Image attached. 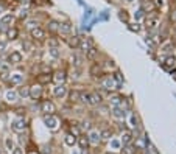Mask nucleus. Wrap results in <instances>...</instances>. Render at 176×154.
<instances>
[{"mask_svg":"<svg viewBox=\"0 0 176 154\" xmlns=\"http://www.w3.org/2000/svg\"><path fill=\"white\" fill-rule=\"evenodd\" d=\"M13 20H14V16L13 14H6V16H3V17H2L0 24H2L3 27H9V24H13Z\"/></svg>","mask_w":176,"mask_h":154,"instance_id":"obj_19","label":"nucleus"},{"mask_svg":"<svg viewBox=\"0 0 176 154\" xmlns=\"http://www.w3.org/2000/svg\"><path fill=\"white\" fill-rule=\"evenodd\" d=\"M101 103V95L100 93H97V92H92V93H89V104H100Z\"/></svg>","mask_w":176,"mask_h":154,"instance_id":"obj_13","label":"nucleus"},{"mask_svg":"<svg viewBox=\"0 0 176 154\" xmlns=\"http://www.w3.org/2000/svg\"><path fill=\"white\" fill-rule=\"evenodd\" d=\"M157 22H159V20H157V16H156V14H154V16L150 14V16L147 17V22H145V24H147V28H148V30H153V28L157 25Z\"/></svg>","mask_w":176,"mask_h":154,"instance_id":"obj_12","label":"nucleus"},{"mask_svg":"<svg viewBox=\"0 0 176 154\" xmlns=\"http://www.w3.org/2000/svg\"><path fill=\"white\" fill-rule=\"evenodd\" d=\"M131 140H133V133H131V131H125V133L122 134V142H123V145L131 143Z\"/></svg>","mask_w":176,"mask_h":154,"instance_id":"obj_21","label":"nucleus"},{"mask_svg":"<svg viewBox=\"0 0 176 154\" xmlns=\"http://www.w3.org/2000/svg\"><path fill=\"white\" fill-rule=\"evenodd\" d=\"M170 19H172L173 22H176V9L172 11V14H170Z\"/></svg>","mask_w":176,"mask_h":154,"instance_id":"obj_41","label":"nucleus"},{"mask_svg":"<svg viewBox=\"0 0 176 154\" xmlns=\"http://www.w3.org/2000/svg\"><path fill=\"white\" fill-rule=\"evenodd\" d=\"M58 24L59 22H56V20H48L47 22V30L50 33H58Z\"/></svg>","mask_w":176,"mask_h":154,"instance_id":"obj_20","label":"nucleus"},{"mask_svg":"<svg viewBox=\"0 0 176 154\" xmlns=\"http://www.w3.org/2000/svg\"><path fill=\"white\" fill-rule=\"evenodd\" d=\"M41 109H42V112H45V114H55V112H56V106H55L50 100L44 101L41 104Z\"/></svg>","mask_w":176,"mask_h":154,"instance_id":"obj_7","label":"nucleus"},{"mask_svg":"<svg viewBox=\"0 0 176 154\" xmlns=\"http://www.w3.org/2000/svg\"><path fill=\"white\" fill-rule=\"evenodd\" d=\"M22 59H24V56H22V53L17 52V50L11 52V53L8 54V62H9V64H20Z\"/></svg>","mask_w":176,"mask_h":154,"instance_id":"obj_6","label":"nucleus"},{"mask_svg":"<svg viewBox=\"0 0 176 154\" xmlns=\"http://www.w3.org/2000/svg\"><path fill=\"white\" fill-rule=\"evenodd\" d=\"M108 154H112V153H108Z\"/></svg>","mask_w":176,"mask_h":154,"instance_id":"obj_49","label":"nucleus"},{"mask_svg":"<svg viewBox=\"0 0 176 154\" xmlns=\"http://www.w3.org/2000/svg\"><path fill=\"white\" fill-rule=\"evenodd\" d=\"M69 98H70V101H72V103L80 101V92L78 90H72V92L69 93Z\"/></svg>","mask_w":176,"mask_h":154,"instance_id":"obj_29","label":"nucleus"},{"mask_svg":"<svg viewBox=\"0 0 176 154\" xmlns=\"http://www.w3.org/2000/svg\"><path fill=\"white\" fill-rule=\"evenodd\" d=\"M22 47L25 48V52H31V50H33V44L28 42V41H25L24 44H22Z\"/></svg>","mask_w":176,"mask_h":154,"instance_id":"obj_35","label":"nucleus"},{"mask_svg":"<svg viewBox=\"0 0 176 154\" xmlns=\"http://www.w3.org/2000/svg\"><path fill=\"white\" fill-rule=\"evenodd\" d=\"M100 84H101L103 89H106V90H115V89H117V84H115L114 78H111V76H108V78L101 80Z\"/></svg>","mask_w":176,"mask_h":154,"instance_id":"obj_4","label":"nucleus"},{"mask_svg":"<svg viewBox=\"0 0 176 154\" xmlns=\"http://www.w3.org/2000/svg\"><path fill=\"white\" fill-rule=\"evenodd\" d=\"M30 154H39V153H36V151H31Z\"/></svg>","mask_w":176,"mask_h":154,"instance_id":"obj_47","label":"nucleus"},{"mask_svg":"<svg viewBox=\"0 0 176 154\" xmlns=\"http://www.w3.org/2000/svg\"><path fill=\"white\" fill-rule=\"evenodd\" d=\"M128 2H133V0H128Z\"/></svg>","mask_w":176,"mask_h":154,"instance_id":"obj_48","label":"nucleus"},{"mask_svg":"<svg viewBox=\"0 0 176 154\" xmlns=\"http://www.w3.org/2000/svg\"><path fill=\"white\" fill-rule=\"evenodd\" d=\"M87 139H89V143H91V142H92V143H98L100 139H101V135H100V133H97V131H92Z\"/></svg>","mask_w":176,"mask_h":154,"instance_id":"obj_18","label":"nucleus"},{"mask_svg":"<svg viewBox=\"0 0 176 154\" xmlns=\"http://www.w3.org/2000/svg\"><path fill=\"white\" fill-rule=\"evenodd\" d=\"M164 5V0H156V6H162Z\"/></svg>","mask_w":176,"mask_h":154,"instance_id":"obj_44","label":"nucleus"},{"mask_svg":"<svg viewBox=\"0 0 176 154\" xmlns=\"http://www.w3.org/2000/svg\"><path fill=\"white\" fill-rule=\"evenodd\" d=\"M5 98H6V101H9V103H14V101H17L19 95L16 92H6L5 93Z\"/></svg>","mask_w":176,"mask_h":154,"instance_id":"obj_25","label":"nucleus"},{"mask_svg":"<svg viewBox=\"0 0 176 154\" xmlns=\"http://www.w3.org/2000/svg\"><path fill=\"white\" fill-rule=\"evenodd\" d=\"M44 122H45V125H47L52 131H56V129L59 128V120L55 117L53 114H45V115H44Z\"/></svg>","mask_w":176,"mask_h":154,"instance_id":"obj_2","label":"nucleus"},{"mask_svg":"<svg viewBox=\"0 0 176 154\" xmlns=\"http://www.w3.org/2000/svg\"><path fill=\"white\" fill-rule=\"evenodd\" d=\"M44 93V89H42V84H33L31 87H28V97L31 100H39Z\"/></svg>","mask_w":176,"mask_h":154,"instance_id":"obj_1","label":"nucleus"},{"mask_svg":"<svg viewBox=\"0 0 176 154\" xmlns=\"http://www.w3.org/2000/svg\"><path fill=\"white\" fill-rule=\"evenodd\" d=\"M0 154H5V151L2 150V148H0Z\"/></svg>","mask_w":176,"mask_h":154,"instance_id":"obj_46","label":"nucleus"},{"mask_svg":"<svg viewBox=\"0 0 176 154\" xmlns=\"http://www.w3.org/2000/svg\"><path fill=\"white\" fill-rule=\"evenodd\" d=\"M86 56L89 58V59H93V58L97 56V50H95V48H93V47H91L89 50L86 52Z\"/></svg>","mask_w":176,"mask_h":154,"instance_id":"obj_32","label":"nucleus"},{"mask_svg":"<svg viewBox=\"0 0 176 154\" xmlns=\"http://www.w3.org/2000/svg\"><path fill=\"white\" fill-rule=\"evenodd\" d=\"M65 78H67V76H65V72H64V70H58V72L52 76V81L58 82V84H64Z\"/></svg>","mask_w":176,"mask_h":154,"instance_id":"obj_9","label":"nucleus"},{"mask_svg":"<svg viewBox=\"0 0 176 154\" xmlns=\"http://www.w3.org/2000/svg\"><path fill=\"white\" fill-rule=\"evenodd\" d=\"M48 53H50L52 58H55V59H58L59 54H61V53H59V50H58V47H50V48H48Z\"/></svg>","mask_w":176,"mask_h":154,"instance_id":"obj_30","label":"nucleus"},{"mask_svg":"<svg viewBox=\"0 0 176 154\" xmlns=\"http://www.w3.org/2000/svg\"><path fill=\"white\" fill-rule=\"evenodd\" d=\"M27 128V122L24 118H17V120H14L13 123H11V129L16 131V133H22Z\"/></svg>","mask_w":176,"mask_h":154,"instance_id":"obj_5","label":"nucleus"},{"mask_svg":"<svg viewBox=\"0 0 176 154\" xmlns=\"http://www.w3.org/2000/svg\"><path fill=\"white\" fill-rule=\"evenodd\" d=\"M100 73H101V67L98 64H93L92 67H91V75L92 76H98Z\"/></svg>","mask_w":176,"mask_h":154,"instance_id":"obj_28","label":"nucleus"},{"mask_svg":"<svg viewBox=\"0 0 176 154\" xmlns=\"http://www.w3.org/2000/svg\"><path fill=\"white\" fill-rule=\"evenodd\" d=\"M122 154H134L136 153V146H133L131 143H126L123 148H122V151H120Z\"/></svg>","mask_w":176,"mask_h":154,"instance_id":"obj_23","label":"nucleus"},{"mask_svg":"<svg viewBox=\"0 0 176 154\" xmlns=\"http://www.w3.org/2000/svg\"><path fill=\"white\" fill-rule=\"evenodd\" d=\"M5 145H6V150H13V140L9 139V137H6V140H5Z\"/></svg>","mask_w":176,"mask_h":154,"instance_id":"obj_37","label":"nucleus"},{"mask_svg":"<svg viewBox=\"0 0 176 154\" xmlns=\"http://www.w3.org/2000/svg\"><path fill=\"white\" fill-rule=\"evenodd\" d=\"M5 48H6V42H0V53L5 52Z\"/></svg>","mask_w":176,"mask_h":154,"instance_id":"obj_42","label":"nucleus"},{"mask_svg":"<svg viewBox=\"0 0 176 154\" xmlns=\"http://www.w3.org/2000/svg\"><path fill=\"white\" fill-rule=\"evenodd\" d=\"M114 81H117V84L123 82V76H122V73H120V72H115V75H114Z\"/></svg>","mask_w":176,"mask_h":154,"instance_id":"obj_36","label":"nucleus"},{"mask_svg":"<svg viewBox=\"0 0 176 154\" xmlns=\"http://www.w3.org/2000/svg\"><path fill=\"white\" fill-rule=\"evenodd\" d=\"M129 30H131V31H136V33H137V31L140 30V27L137 25V24H129Z\"/></svg>","mask_w":176,"mask_h":154,"instance_id":"obj_39","label":"nucleus"},{"mask_svg":"<svg viewBox=\"0 0 176 154\" xmlns=\"http://www.w3.org/2000/svg\"><path fill=\"white\" fill-rule=\"evenodd\" d=\"M67 44H69L70 48H78V45H80V37H78V36H72V37L67 41Z\"/></svg>","mask_w":176,"mask_h":154,"instance_id":"obj_22","label":"nucleus"},{"mask_svg":"<svg viewBox=\"0 0 176 154\" xmlns=\"http://www.w3.org/2000/svg\"><path fill=\"white\" fill-rule=\"evenodd\" d=\"M55 97L56 98H62V97H65L67 95V87H65L64 84H58L56 87H55Z\"/></svg>","mask_w":176,"mask_h":154,"instance_id":"obj_10","label":"nucleus"},{"mask_svg":"<svg viewBox=\"0 0 176 154\" xmlns=\"http://www.w3.org/2000/svg\"><path fill=\"white\" fill-rule=\"evenodd\" d=\"M176 65V56H173V54H170V56L165 58V61H164V67L165 69H172Z\"/></svg>","mask_w":176,"mask_h":154,"instance_id":"obj_14","label":"nucleus"},{"mask_svg":"<svg viewBox=\"0 0 176 154\" xmlns=\"http://www.w3.org/2000/svg\"><path fill=\"white\" fill-rule=\"evenodd\" d=\"M145 150H147V154H159L156 148L153 146V145H150V143L147 145V148H145Z\"/></svg>","mask_w":176,"mask_h":154,"instance_id":"obj_34","label":"nucleus"},{"mask_svg":"<svg viewBox=\"0 0 176 154\" xmlns=\"http://www.w3.org/2000/svg\"><path fill=\"white\" fill-rule=\"evenodd\" d=\"M58 31L62 33V34H69V33H72V25H70L69 22H59L58 24Z\"/></svg>","mask_w":176,"mask_h":154,"instance_id":"obj_8","label":"nucleus"},{"mask_svg":"<svg viewBox=\"0 0 176 154\" xmlns=\"http://www.w3.org/2000/svg\"><path fill=\"white\" fill-rule=\"evenodd\" d=\"M91 47H93V45H92V39H80V45H78V48H80V50L83 52V53H86Z\"/></svg>","mask_w":176,"mask_h":154,"instance_id":"obj_11","label":"nucleus"},{"mask_svg":"<svg viewBox=\"0 0 176 154\" xmlns=\"http://www.w3.org/2000/svg\"><path fill=\"white\" fill-rule=\"evenodd\" d=\"M6 36H8V41H14V39H17L19 37V30L17 28H9L8 31H6Z\"/></svg>","mask_w":176,"mask_h":154,"instance_id":"obj_17","label":"nucleus"},{"mask_svg":"<svg viewBox=\"0 0 176 154\" xmlns=\"http://www.w3.org/2000/svg\"><path fill=\"white\" fill-rule=\"evenodd\" d=\"M80 101H83V103H86V104H89V93L80 92Z\"/></svg>","mask_w":176,"mask_h":154,"instance_id":"obj_33","label":"nucleus"},{"mask_svg":"<svg viewBox=\"0 0 176 154\" xmlns=\"http://www.w3.org/2000/svg\"><path fill=\"white\" fill-rule=\"evenodd\" d=\"M30 34H31L33 39H36V41H44V39H45V30L41 28V27L31 28L30 30Z\"/></svg>","mask_w":176,"mask_h":154,"instance_id":"obj_3","label":"nucleus"},{"mask_svg":"<svg viewBox=\"0 0 176 154\" xmlns=\"http://www.w3.org/2000/svg\"><path fill=\"white\" fill-rule=\"evenodd\" d=\"M70 134H73V135L78 137L80 135V129L76 128V126H72V128H70Z\"/></svg>","mask_w":176,"mask_h":154,"instance_id":"obj_38","label":"nucleus"},{"mask_svg":"<svg viewBox=\"0 0 176 154\" xmlns=\"http://www.w3.org/2000/svg\"><path fill=\"white\" fill-rule=\"evenodd\" d=\"M3 9H5V6H2V5H0V14L3 13Z\"/></svg>","mask_w":176,"mask_h":154,"instance_id":"obj_45","label":"nucleus"},{"mask_svg":"<svg viewBox=\"0 0 176 154\" xmlns=\"http://www.w3.org/2000/svg\"><path fill=\"white\" fill-rule=\"evenodd\" d=\"M125 115H126V109H122V107L115 106V109H114V117H117V118H125Z\"/></svg>","mask_w":176,"mask_h":154,"instance_id":"obj_24","label":"nucleus"},{"mask_svg":"<svg viewBox=\"0 0 176 154\" xmlns=\"http://www.w3.org/2000/svg\"><path fill=\"white\" fill-rule=\"evenodd\" d=\"M52 81V73H41L37 76V82L39 84H48Z\"/></svg>","mask_w":176,"mask_h":154,"instance_id":"obj_15","label":"nucleus"},{"mask_svg":"<svg viewBox=\"0 0 176 154\" xmlns=\"http://www.w3.org/2000/svg\"><path fill=\"white\" fill-rule=\"evenodd\" d=\"M9 82H11V86H14V84H20L22 81H24V78H22V75L19 73H13V75H9Z\"/></svg>","mask_w":176,"mask_h":154,"instance_id":"obj_16","label":"nucleus"},{"mask_svg":"<svg viewBox=\"0 0 176 154\" xmlns=\"http://www.w3.org/2000/svg\"><path fill=\"white\" fill-rule=\"evenodd\" d=\"M78 143H80V148L81 150H86L87 146H89V139H87L86 135H81L78 139Z\"/></svg>","mask_w":176,"mask_h":154,"instance_id":"obj_26","label":"nucleus"},{"mask_svg":"<svg viewBox=\"0 0 176 154\" xmlns=\"http://www.w3.org/2000/svg\"><path fill=\"white\" fill-rule=\"evenodd\" d=\"M17 95L19 97H28V87L27 86H22V87H19V90H17Z\"/></svg>","mask_w":176,"mask_h":154,"instance_id":"obj_31","label":"nucleus"},{"mask_svg":"<svg viewBox=\"0 0 176 154\" xmlns=\"http://www.w3.org/2000/svg\"><path fill=\"white\" fill-rule=\"evenodd\" d=\"M13 154H24V151H22L20 148H16V150L13 151Z\"/></svg>","mask_w":176,"mask_h":154,"instance_id":"obj_43","label":"nucleus"},{"mask_svg":"<svg viewBox=\"0 0 176 154\" xmlns=\"http://www.w3.org/2000/svg\"><path fill=\"white\" fill-rule=\"evenodd\" d=\"M76 143V135H73V134H67L65 135V145L67 146H73Z\"/></svg>","mask_w":176,"mask_h":154,"instance_id":"obj_27","label":"nucleus"},{"mask_svg":"<svg viewBox=\"0 0 176 154\" xmlns=\"http://www.w3.org/2000/svg\"><path fill=\"white\" fill-rule=\"evenodd\" d=\"M100 135L103 137V139H109V137H111V131H109V129H106V131H103V133H101Z\"/></svg>","mask_w":176,"mask_h":154,"instance_id":"obj_40","label":"nucleus"}]
</instances>
